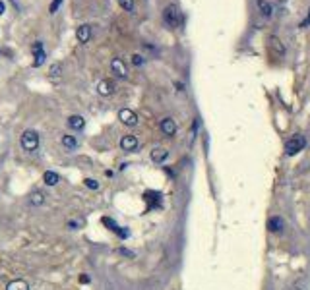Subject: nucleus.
Here are the masks:
<instances>
[{"mask_svg":"<svg viewBox=\"0 0 310 290\" xmlns=\"http://www.w3.org/2000/svg\"><path fill=\"white\" fill-rule=\"evenodd\" d=\"M112 91H114V83H112V82L103 80V82L97 83V93H99V95L109 97V95H112Z\"/></svg>","mask_w":310,"mask_h":290,"instance_id":"obj_14","label":"nucleus"},{"mask_svg":"<svg viewBox=\"0 0 310 290\" xmlns=\"http://www.w3.org/2000/svg\"><path fill=\"white\" fill-rule=\"evenodd\" d=\"M305 145H307V140L297 134V136H293V138H289V140L285 142V153H287L289 157H293V155H297L299 151H303Z\"/></svg>","mask_w":310,"mask_h":290,"instance_id":"obj_2","label":"nucleus"},{"mask_svg":"<svg viewBox=\"0 0 310 290\" xmlns=\"http://www.w3.org/2000/svg\"><path fill=\"white\" fill-rule=\"evenodd\" d=\"M4 8H6V6H4V2H2V0H0V16H2V14H4Z\"/></svg>","mask_w":310,"mask_h":290,"instance_id":"obj_28","label":"nucleus"},{"mask_svg":"<svg viewBox=\"0 0 310 290\" xmlns=\"http://www.w3.org/2000/svg\"><path fill=\"white\" fill-rule=\"evenodd\" d=\"M118 120H120L122 124H126V126H136V124H138V116H136V112L130 110V108H120V110H118Z\"/></svg>","mask_w":310,"mask_h":290,"instance_id":"obj_5","label":"nucleus"},{"mask_svg":"<svg viewBox=\"0 0 310 290\" xmlns=\"http://www.w3.org/2000/svg\"><path fill=\"white\" fill-rule=\"evenodd\" d=\"M22 147L25 151H35L39 147V134L35 130H25L22 134Z\"/></svg>","mask_w":310,"mask_h":290,"instance_id":"obj_3","label":"nucleus"},{"mask_svg":"<svg viewBox=\"0 0 310 290\" xmlns=\"http://www.w3.org/2000/svg\"><path fill=\"white\" fill-rule=\"evenodd\" d=\"M267 48H269V52H271L275 58H281V56H285V47H283V43H281L277 37H269Z\"/></svg>","mask_w":310,"mask_h":290,"instance_id":"obj_6","label":"nucleus"},{"mask_svg":"<svg viewBox=\"0 0 310 290\" xmlns=\"http://www.w3.org/2000/svg\"><path fill=\"white\" fill-rule=\"evenodd\" d=\"M31 52H33V68L43 66V64H45V60H47V52H45V48H43V43H41V41L33 43Z\"/></svg>","mask_w":310,"mask_h":290,"instance_id":"obj_4","label":"nucleus"},{"mask_svg":"<svg viewBox=\"0 0 310 290\" xmlns=\"http://www.w3.org/2000/svg\"><path fill=\"white\" fill-rule=\"evenodd\" d=\"M111 70H112V74H116L118 78H128V70H126V66H124V62H122L120 58H112Z\"/></svg>","mask_w":310,"mask_h":290,"instance_id":"obj_9","label":"nucleus"},{"mask_svg":"<svg viewBox=\"0 0 310 290\" xmlns=\"http://www.w3.org/2000/svg\"><path fill=\"white\" fill-rule=\"evenodd\" d=\"M60 4H62V0H52L49 12H51V14H56V10H58V6H60Z\"/></svg>","mask_w":310,"mask_h":290,"instance_id":"obj_25","label":"nucleus"},{"mask_svg":"<svg viewBox=\"0 0 310 290\" xmlns=\"http://www.w3.org/2000/svg\"><path fill=\"white\" fill-rule=\"evenodd\" d=\"M60 70H62V66L56 62V64H52L51 70H49V78H51V82H58L60 80Z\"/></svg>","mask_w":310,"mask_h":290,"instance_id":"obj_20","label":"nucleus"},{"mask_svg":"<svg viewBox=\"0 0 310 290\" xmlns=\"http://www.w3.org/2000/svg\"><path fill=\"white\" fill-rule=\"evenodd\" d=\"M144 201H148V211H150V209H154L161 203V193L150 190V192L144 193Z\"/></svg>","mask_w":310,"mask_h":290,"instance_id":"obj_13","label":"nucleus"},{"mask_svg":"<svg viewBox=\"0 0 310 290\" xmlns=\"http://www.w3.org/2000/svg\"><path fill=\"white\" fill-rule=\"evenodd\" d=\"M163 20H165V23H167L171 29L178 27V25H180V12H178V8H177L175 4H169V6L163 10Z\"/></svg>","mask_w":310,"mask_h":290,"instance_id":"obj_1","label":"nucleus"},{"mask_svg":"<svg viewBox=\"0 0 310 290\" xmlns=\"http://www.w3.org/2000/svg\"><path fill=\"white\" fill-rule=\"evenodd\" d=\"M118 4H120V8L126 10V12H132V10H134V0H118Z\"/></svg>","mask_w":310,"mask_h":290,"instance_id":"obj_22","label":"nucleus"},{"mask_svg":"<svg viewBox=\"0 0 310 290\" xmlns=\"http://www.w3.org/2000/svg\"><path fill=\"white\" fill-rule=\"evenodd\" d=\"M309 25H310V8H309V16L299 23V27H309Z\"/></svg>","mask_w":310,"mask_h":290,"instance_id":"obj_27","label":"nucleus"},{"mask_svg":"<svg viewBox=\"0 0 310 290\" xmlns=\"http://www.w3.org/2000/svg\"><path fill=\"white\" fill-rule=\"evenodd\" d=\"M6 290H29V285H27V281H23V279H16V281L8 283Z\"/></svg>","mask_w":310,"mask_h":290,"instance_id":"obj_17","label":"nucleus"},{"mask_svg":"<svg viewBox=\"0 0 310 290\" xmlns=\"http://www.w3.org/2000/svg\"><path fill=\"white\" fill-rule=\"evenodd\" d=\"M258 8L264 16H267V18L271 16V4L267 0H258Z\"/></svg>","mask_w":310,"mask_h":290,"instance_id":"obj_21","label":"nucleus"},{"mask_svg":"<svg viewBox=\"0 0 310 290\" xmlns=\"http://www.w3.org/2000/svg\"><path fill=\"white\" fill-rule=\"evenodd\" d=\"M132 62H134L136 66H142V64H144V58H142L140 54H134V56H132Z\"/></svg>","mask_w":310,"mask_h":290,"instance_id":"obj_26","label":"nucleus"},{"mask_svg":"<svg viewBox=\"0 0 310 290\" xmlns=\"http://www.w3.org/2000/svg\"><path fill=\"white\" fill-rule=\"evenodd\" d=\"M76 37H78V41L84 45V43H88L89 39H91V27L88 25V23H84V25H80L78 27V31H76Z\"/></svg>","mask_w":310,"mask_h":290,"instance_id":"obj_12","label":"nucleus"},{"mask_svg":"<svg viewBox=\"0 0 310 290\" xmlns=\"http://www.w3.org/2000/svg\"><path fill=\"white\" fill-rule=\"evenodd\" d=\"M43 201H45V199H43V193L41 192H35L31 195V203H33V205H43Z\"/></svg>","mask_w":310,"mask_h":290,"instance_id":"obj_23","label":"nucleus"},{"mask_svg":"<svg viewBox=\"0 0 310 290\" xmlns=\"http://www.w3.org/2000/svg\"><path fill=\"white\" fill-rule=\"evenodd\" d=\"M167 159H169V151H167V149L155 147L154 151H152V161H154L155 165H163Z\"/></svg>","mask_w":310,"mask_h":290,"instance_id":"obj_11","label":"nucleus"},{"mask_svg":"<svg viewBox=\"0 0 310 290\" xmlns=\"http://www.w3.org/2000/svg\"><path fill=\"white\" fill-rule=\"evenodd\" d=\"M291 290H303V289H301V287H293Z\"/></svg>","mask_w":310,"mask_h":290,"instance_id":"obj_29","label":"nucleus"},{"mask_svg":"<svg viewBox=\"0 0 310 290\" xmlns=\"http://www.w3.org/2000/svg\"><path fill=\"white\" fill-rule=\"evenodd\" d=\"M62 145H64L68 151H74V149L78 147V142H76L74 136H62Z\"/></svg>","mask_w":310,"mask_h":290,"instance_id":"obj_19","label":"nucleus"},{"mask_svg":"<svg viewBox=\"0 0 310 290\" xmlns=\"http://www.w3.org/2000/svg\"><path fill=\"white\" fill-rule=\"evenodd\" d=\"M43 180H45L47 186H56V184L60 182V176H58L56 172H52V170H47V172L43 174Z\"/></svg>","mask_w":310,"mask_h":290,"instance_id":"obj_18","label":"nucleus"},{"mask_svg":"<svg viewBox=\"0 0 310 290\" xmlns=\"http://www.w3.org/2000/svg\"><path fill=\"white\" fill-rule=\"evenodd\" d=\"M103 225L105 227H109V230H112L114 234H118V238H128V230L126 228H122V227H118L112 219H109V217H103Z\"/></svg>","mask_w":310,"mask_h":290,"instance_id":"obj_7","label":"nucleus"},{"mask_svg":"<svg viewBox=\"0 0 310 290\" xmlns=\"http://www.w3.org/2000/svg\"><path fill=\"white\" fill-rule=\"evenodd\" d=\"M120 147H122V151H136L138 149V138L136 136H122Z\"/></svg>","mask_w":310,"mask_h":290,"instance_id":"obj_10","label":"nucleus"},{"mask_svg":"<svg viewBox=\"0 0 310 290\" xmlns=\"http://www.w3.org/2000/svg\"><path fill=\"white\" fill-rule=\"evenodd\" d=\"M283 227H285V223H283L281 217H269V219H267V228H269L271 232H279Z\"/></svg>","mask_w":310,"mask_h":290,"instance_id":"obj_15","label":"nucleus"},{"mask_svg":"<svg viewBox=\"0 0 310 290\" xmlns=\"http://www.w3.org/2000/svg\"><path fill=\"white\" fill-rule=\"evenodd\" d=\"M159 128H161V132H163L165 136H169V138L177 134V124H175V120H173V118H169V116L161 120V124H159Z\"/></svg>","mask_w":310,"mask_h":290,"instance_id":"obj_8","label":"nucleus"},{"mask_svg":"<svg viewBox=\"0 0 310 290\" xmlns=\"http://www.w3.org/2000/svg\"><path fill=\"white\" fill-rule=\"evenodd\" d=\"M68 126H70L72 130H84V126H86V120H84L82 116L74 114V116H70V118H68Z\"/></svg>","mask_w":310,"mask_h":290,"instance_id":"obj_16","label":"nucleus"},{"mask_svg":"<svg viewBox=\"0 0 310 290\" xmlns=\"http://www.w3.org/2000/svg\"><path fill=\"white\" fill-rule=\"evenodd\" d=\"M84 182H86V186H88L89 190H99V182H97V180H93V178H86Z\"/></svg>","mask_w":310,"mask_h":290,"instance_id":"obj_24","label":"nucleus"}]
</instances>
